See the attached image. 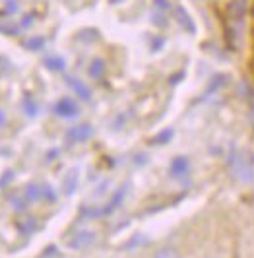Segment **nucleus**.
<instances>
[{"label":"nucleus","mask_w":254,"mask_h":258,"mask_svg":"<svg viewBox=\"0 0 254 258\" xmlns=\"http://www.w3.org/2000/svg\"><path fill=\"white\" fill-rule=\"evenodd\" d=\"M229 167L235 179L241 182L254 181V155L246 152H233L229 157Z\"/></svg>","instance_id":"f257e3e1"},{"label":"nucleus","mask_w":254,"mask_h":258,"mask_svg":"<svg viewBox=\"0 0 254 258\" xmlns=\"http://www.w3.org/2000/svg\"><path fill=\"white\" fill-rule=\"evenodd\" d=\"M91 134H93V128L89 124H76V126H72L66 132V138L72 140V142H84Z\"/></svg>","instance_id":"f03ea898"},{"label":"nucleus","mask_w":254,"mask_h":258,"mask_svg":"<svg viewBox=\"0 0 254 258\" xmlns=\"http://www.w3.org/2000/svg\"><path fill=\"white\" fill-rule=\"evenodd\" d=\"M93 243H95V233L93 231H80L68 241V245L72 248H86V246L93 245Z\"/></svg>","instance_id":"7ed1b4c3"},{"label":"nucleus","mask_w":254,"mask_h":258,"mask_svg":"<svg viewBox=\"0 0 254 258\" xmlns=\"http://www.w3.org/2000/svg\"><path fill=\"white\" fill-rule=\"evenodd\" d=\"M66 84H68L72 90L76 91L80 99H84V101H89V99H91V91H89V88L86 86V84H84V82H80L78 78L68 76V78H66Z\"/></svg>","instance_id":"20e7f679"},{"label":"nucleus","mask_w":254,"mask_h":258,"mask_svg":"<svg viewBox=\"0 0 254 258\" xmlns=\"http://www.w3.org/2000/svg\"><path fill=\"white\" fill-rule=\"evenodd\" d=\"M54 113L70 118V116L78 115V107L74 105V101H70V99H60V101L56 103V107H54Z\"/></svg>","instance_id":"39448f33"},{"label":"nucleus","mask_w":254,"mask_h":258,"mask_svg":"<svg viewBox=\"0 0 254 258\" xmlns=\"http://www.w3.org/2000/svg\"><path fill=\"white\" fill-rule=\"evenodd\" d=\"M244 14H246V0H231V4H229V18L235 20V22H241Z\"/></svg>","instance_id":"423d86ee"},{"label":"nucleus","mask_w":254,"mask_h":258,"mask_svg":"<svg viewBox=\"0 0 254 258\" xmlns=\"http://www.w3.org/2000/svg\"><path fill=\"white\" fill-rule=\"evenodd\" d=\"M175 18H177V22L184 27L188 33H194V31H196V26H194L192 18L188 16V12H186L184 8H177V10H175Z\"/></svg>","instance_id":"0eeeda50"},{"label":"nucleus","mask_w":254,"mask_h":258,"mask_svg":"<svg viewBox=\"0 0 254 258\" xmlns=\"http://www.w3.org/2000/svg\"><path fill=\"white\" fill-rule=\"evenodd\" d=\"M188 159L186 157H175L173 163H171V175L173 177H182L188 173Z\"/></svg>","instance_id":"6e6552de"},{"label":"nucleus","mask_w":254,"mask_h":258,"mask_svg":"<svg viewBox=\"0 0 254 258\" xmlns=\"http://www.w3.org/2000/svg\"><path fill=\"white\" fill-rule=\"evenodd\" d=\"M76 184H78V171L74 169V171L64 179V192L72 194L74 190H76Z\"/></svg>","instance_id":"1a4fd4ad"},{"label":"nucleus","mask_w":254,"mask_h":258,"mask_svg":"<svg viewBox=\"0 0 254 258\" xmlns=\"http://www.w3.org/2000/svg\"><path fill=\"white\" fill-rule=\"evenodd\" d=\"M103 72H105V62H103L101 58H95L91 64H89V76L91 78H101Z\"/></svg>","instance_id":"9d476101"},{"label":"nucleus","mask_w":254,"mask_h":258,"mask_svg":"<svg viewBox=\"0 0 254 258\" xmlns=\"http://www.w3.org/2000/svg\"><path fill=\"white\" fill-rule=\"evenodd\" d=\"M45 66L52 72H60V70H64L66 64H64V60L60 56H49V58H45Z\"/></svg>","instance_id":"9b49d317"},{"label":"nucleus","mask_w":254,"mask_h":258,"mask_svg":"<svg viewBox=\"0 0 254 258\" xmlns=\"http://www.w3.org/2000/svg\"><path fill=\"white\" fill-rule=\"evenodd\" d=\"M24 111H26L27 116L37 115V103L31 99V95H26V97H24Z\"/></svg>","instance_id":"f8f14e48"},{"label":"nucleus","mask_w":254,"mask_h":258,"mask_svg":"<svg viewBox=\"0 0 254 258\" xmlns=\"http://www.w3.org/2000/svg\"><path fill=\"white\" fill-rule=\"evenodd\" d=\"M18 225H20V229H22L24 233H33L35 231V227H37V221L33 220V218H24Z\"/></svg>","instance_id":"ddd939ff"},{"label":"nucleus","mask_w":254,"mask_h":258,"mask_svg":"<svg viewBox=\"0 0 254 258\" xmlns=\"http://www.w3.org/2000/svg\"><path fill=\"white\" fill-rule=\"evenodd\" d=\"M39 188H41V198L43 200H47V202H54L56 200V194H54V190L49 184H39Z\"/></svg>","instance_id":"4468645a"},{"label":"nucleus","mask_w":254,"mask_h":258,"mask_svg":"<svg viewBox=\"0 0 254 258\" xmlns=\"http://www.w3.org/2000/svg\"><path fill=\"white\" fill-rule=\"evenodd\" d=\"M155 258H180V256H178L177 248H173V246H165V248L157 250Z\"/></svg>","instance_id":"2eb2a0df"},{"label":"nucleus","mask_w":254,"mask_h":258,"mask_svg":"<svg viewBox=\"0 0 254 258\" xmlns=\"http://www.w3.org/2000/svg\"><path fill=\"white\" fill-rule=\"evenodd\" d=\"M26 196H27V200H41V188H39L37 184H29L27 186V190H26Z\"/></svg>","instance_id":"dca6fc26"},{"label":"nucleus","mask_w":254,"mask_h":258,"mask_svg":"<svg viewBox=\"0 0 254 258\" xmlns=\"http://www.w3.org/2000/svg\"><path fill=\"white\" fill-rule=\"evenodd\" d=\"M26 45L31 49V51H39V49H43V47H45V39H43V37H33V39H29Z\"/></svg>","instance_id":"f3484780"},{"label":"nucleus","mask_w":254,"mask_h":258,"mask_svg":"<svg viewBox=\"0 0 254 258\" xmlns=\"http://www.w3.org/2000/svg\"><path fill=\"white\" fill-rule=\"evenodd\" d=\"M171 138H173V130L167 128V130H163L161 134H157V136L153 138V142H155V144H165V142H169Z\"/></svg>","instance_id":"a211bd4d"},{"label":"nucleus","mask_w":254,"mask_h":258,"mask_svg":"<svg viewBox=\"0 0 254 258\" xmlns=\"http://www.w3.org/2000/svg\"><path fill=\"white\" fill-rule=\"evenodd\" d=\"M97 37H99V33L95 29H86V33H80L78 35V39H82V41H95Z\"/></svg>","instance_id":"6ab92c4d"},{"label":"nucleus","mask_w":254,"mask_h":258,"mask_svg":"<svg viewBox=\"0 0 254 258\" xmlns=\"http://www.w3.org/2000/svg\"><path fill=\"white\" fill-rule=\"evenodd\" d=\"M223 82H225V76H216V80L212 82V86H210V88H208V91H206V95H212V93H214V91H216L217 88L223 84Z\"/></svg>","instance_id":"aec40b11"},{"label":"nucleus","mask_w":254,"mask_h":258,"mask_svg":"<svg viewBox=\"0 0 254 258\" xmlns=\"http://www.w3.org/2000/svg\"><path fill=\"white\" fill-rule=\"evenodd\" d=\"M4 10H6V14H8V16H12L14 12H18V2H16V0H6Z\"/></svg>","instance_id":"412c9836"},{"label":"nucleus","mask_w":254,"mask_h":258,"mask_svg":"<svg viewBox=\"0 0 254 258\" xmlns=\"http://www.w3.org/2000/svg\"><path fill=\"white\" fill-rule=\"evenodd\" d=\"M153 4H155V8H159L161 12H165L171 8V4H169V0H153Z\"/></svg>","instance_id":"4be33fe9"},{"label":"nucleus","mask_w":254,"mask_h":258,"mask_svg":"<svg viewBox=\"0 0 254 258\" xmlns=\"http://www.w3.org/2000/svg\"><path fill=\"white\" fill-rule=\"evenodd\" d=\"M161 16H163V14L161 12H155L153 14V22H155V24H157V26H165V18H161Z\"/></svg>","instance_id":"5701e85b"},{"label":"nucleus","mask_w":254,"mask_h":258,"mask_svg":"<svg viewBox=\"0 0 254 258\" xmlns=\"http://www.w3.org/2000/svg\"><path fill=\"white\" fill-rule=\"evenodd\" d=\"M111 2H113V4H118V2H124V0H111Z\"/></svg>","instance_id":"b1692460"}]
</instances>
